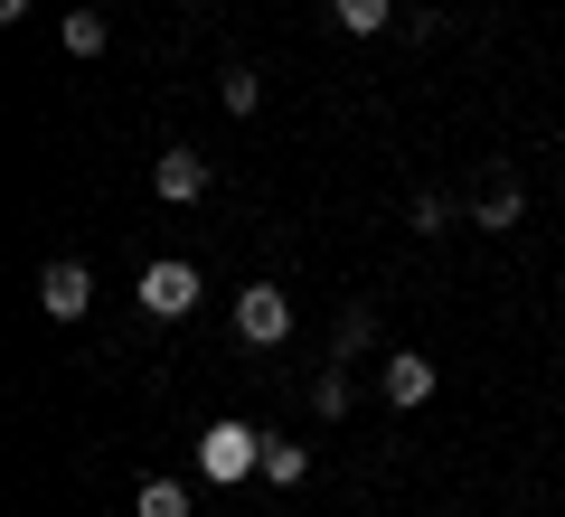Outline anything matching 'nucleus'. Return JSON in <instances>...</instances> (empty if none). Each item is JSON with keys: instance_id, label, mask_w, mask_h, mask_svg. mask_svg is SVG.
I'll list each match as a JSON object with an SVG mask.
<instances>
[{"instance_id": "1", "label": "nucleus", "mask_w": 565, "mask_h": 517, "mask_svg": "<svg viewBox=\"0 0 565 517\" xmlns=\"http://www.w3.org/2000/svg\"><path fill=\"white\" fill-rule=\"evenodd\" d=\"M199 471H207V489H226V480L264 471V433H255V423H236V414H217V423L199 433Z\"/></svg>"}, {"instance_id": "2", "label": "nucleus", "mask_w": 565, "mask_h": 517, "mask_svg": "<svg viewBox=\"0 0 565 517\" xmlns=\"http://www.w3.org/2000/svg\"><path fill=\"white\" fill-rule=\"evenodd\" d=\"M236 338H245V348H282V338H292V301H282V282H245V292H236Z\"/></svg>"}, {"instance_id": "3", "label": "nucleus", "mask_w": 565, "mask_h": 517, "mask_svg": "<svg viewBox=\"0 0 565 517\" xmlns=\"http://www.w3.org/2000/svg\"><path fill=\"white\" fill-rule=\"evenodd\" d=\"M39 311L57 320V330H66V320H85V311H95V273H85L76 255H57V263L39 273Z\"/></svg>"}, {"instance_id": "4", "label": "nucleus", "mask_w": 565, "mask_h": 517, "mask_svg": "<svg viewBox=\"0 0 565 517\" xmlns=\"http://www.w3.org/2000/svg\"><path fill=\"white\" fill-rule=\"evenodd\" d=\"M207 180H217V170H207V151H189V141H170L161 170H151V189H161L170 207H199V198H207Z\"/></svg>"}, {"instance_id": "5", "label": "nucleus", "mask_w": 565, "mask_h": 517, "mask_svg": "<svg viewBox=\"0 0 565 517\" xmlns=\"http://www.w3.org/2000/svg\"><path fill=\"white\" fill-rule=\"evenodd\" d=\"M141 311L151 320H189L199 311V273H189V263H151V273H141Z\"/></svg>"}, {"instance_id": "6", "label": "nucleus", "mask_w": 565, "mask_h": 517, "mask_svg": "<svg viewBox=\"0 0 565 517\" xmlns=\"http://www.w3.org/2000/svg\"><path fill=\"white\" fill-rule=\"evenodd\" d=\"M386 405H405V414H415L424 396H434V358H415V348H396V358H386Z\"/></svg>"}, {"instance_id": "7", "label": "nucleus", "mask_w": 565, "mask_h": 517, "mask_svg": "<svg viewBox=\"0 0 565 517\" xmlns=\"http://www.w3.org/2000/svg\"><path fill=\"white\" fill-rule=\"evenodd\" d=\"M330 20H340L349 39H377V29L396 20V0H330Z\"/></svg>"}, {"instance_id": "8", "label": "nucleus", "mask_w": 565, "mask_h": 517, "mask_svg": "<svg viewBox=\"0 0 565 517\" xmlns=\"http://www.w3.org/2000/svg\"><path fill=\"white\" fill-rule=\"evenodd\" d=\"M66 57H104V10H66Z\"/></svg>"}, {"instance_id": "9", "label": "nucleus", "mask_w": 565, "mask_h": 517, "mask_svg": "<svg viewBox=\"0 0 565 517\" xmlns=\"http://www.w3.org/2000/svg\"><path fill=\"white\" fill-rule=\"evenodd\" d=\"M132 517H189V489H180V480H141Z\"/></svg>"}, {"instance_id": "10", "label": "nucleus", "mask_w": 565, "mask_h": 517, "mask_svg": "<svg viewBox=\"0 0 565 517\" xmlns=\"http://www.w3.org/2000/svg\"><path fill=\"white\" fill-rule=\"evenodd\" d=\"M302 471H311V452H292V442H264V480H274V489H292Z\"/></svg>"}, {"instance_id": "11", "label": "nucleus", "mask_w": 565, "mask_h": 517, "mask_svg": "<svg viewBox=\"0 0 565 517\" xmlns=\"http://www.w3.org/2000/svg\"><path fill=\"white\" fill-rule=\"evenodd\" d=\"M519 189H490V198H481V217H471V226H490V236H509V226H519Z\"/></svg>"}, {"instance_id": "12", "label": "nucleus", "mask_w": 565, "mask_h": 517, "mask_svg": "<svg viewBox=\"0 0 565 517\" xmlns=\"http://www.w3.org/2000/svg\"><path fill=\"white\" fill-rule=\"evenodd\" d=\"M217 95H226V114H255V95H264V85H255V66H226V85H217Z\"/></svg>"}, {"instance_id": "13", "label": "nucleus", "mask_w": 565, "mask_h": 517, "mask_svg": "<svg viewBox=\"0 0 565 517\" xmlns=\"http://www.w3.org/2000/svg\"><path fill=\"white\" fill-rule=\"evenodd\" d=\"M367 338H377V311H340V358H359Z\"/></svg>"}, {"instance_id": "14", "label": "nucleus", "mask_w": 565, "mask_h": 517, "mask_svg": "<svg viewBox=\"0 0 565 517\" xmlns=\"http://www.w3.org/2000/svg\"><path fill=\"white\" fill-rule=\"evenodd\" d=\"M444 226H452V198H434V189H424V198H415V236H444Z\"/></svg>"}]
</instances>
